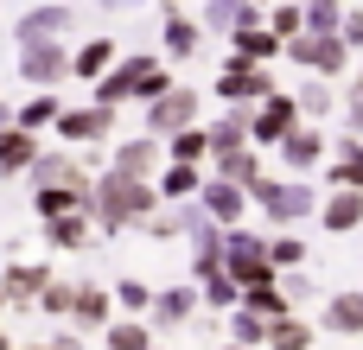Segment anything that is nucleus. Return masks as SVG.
Instances as JSON below:
<instances>
[{"mask_svg": "<svg viewBox=\"0 0 363 350\" xmlns=\"http://www.w3.org/2000/svg\"><path fill=\"white\" fill-rule=\"evenodd\" d=\"M160 166H166V140L160 134H128V140L108 147V172H121V179H153Z\"/></svg>", "mask_w": 363, "mask_h": 350, "instance_id": "f8f14e48", "label": "nucleus"}, {"mask_svg": "<svg viewBox=\"0 0 363 350\" xmlns=\"http://www.w3.org/2000/svg\"><path fill=\"white\" fill-rule=\"evenodd\" d=\"M51 350H83V344H77L70 332H57V338H51Z\"/></svg>", "mask_w": 363, "mask_h": 350, "instance_id": "8fccbe9b", "label": "nucleus"}, {"mask_svg": "<svg viewBox=\"0 0 363 350\" xmlns=\"http://www.w3.org/2000/svg\"><path fill=\"white\" fill-rule=\"evenodd\" d=\"M274 159L287 166V172H300V179H313L325 159H332V134L319 128V121H294L281 140H274Z\"/></svg>", "mask_w": 363, "mask_h": 350, "instance_id": "423d86ee", "label": "nucleus"}, {"mask_svg": "<svg viewBox=\"0 0 363 350\" xmlns=\"http://www.w3.org/2000/svg\"><path fill=\"white\" fill-rule=\"evenodd\" d=\"M255 6H274V0H255Z\"/></svg>", "mask_w": 363, "mask_h": 350, "instance_id": "13d9d810", "label": "nucleus"}, {"mask_svg": "<svg viewBox=\"0 0 363 350\" xmlns=\"http://www.w3.org/2000/svg\"><path fill=\"white\" fill-rule=\"evenodd\" d=\"M204 179H211L204 166H191V159H166V166L153 172V191H160V198H198Z\"/></svg>", "mask_w": 363, "mask_h": 350, "instance_id": "c85d7f7f", "label": "nucleus"}, {"mask_svg": "<svg viewBox=\"0 0 363 350\" xmlns=\"http://www.w3.org/2000/svg\"><path fill=\"white\" fill-rule=\"evenodd\" d=\"M313 287H319V281H313V274H300V268H287V281H281V293H287L294 306H306V300H313Z\"/></svg>", "mask_w": 363, "mask_h": 350, "instance_id": "de8ad7c7", "label": "nucleus"}, {"mask_svg": "<svg viewBox=\"0 0 363 350\" xmlns=\"http://www.w3.org/2000/svg\"><path fill=\"white\" fill-rule=\"evenodd\" d=\"M102 230H96V217H89V204L83 210H64V217H45V242L51 249H64V255H77V249H89Z\"/></svg>", "mask_w": 363, "mask_h": 350, "instance_id": "412c9836", "label": "nucleus"}, {"mask_svg": "<svg viewBox=\"0 0 363 350\" xmlns=\"http://www.w3.org/2000/svg\"><path fill=\"white\" fill-rule=\"evenodd\" d=\"M13 350H51V344H13Z\"/></svg>", "mask_w": 363, "mask_h": 350, "instance_id": "6e6d98bb", "label": "nucleus"}, {"mask_svg": "<svg viewBox=\"0 0 363 350\" xmlns=\"http://www.w3.org/2000/svg\"><path fill=\"white\" fill-rule=\"evenodd\" d=\"M32 185H89L96 172L77 159V147H45L38 159H32V172H26Z\"/></svg>", "mask_w": 363, "mask_h": 350, "instance_id": "a211bd4d", "label": "nucleus"}, {"mask_svg": "<svg viewBox=\"0 0 363 350\" xmlns=\"http://www.w3.org/2000/svg\"><path fill=\"white\" fill-rule=\"evenodd\" d=\"M198 210L230 230V223L249 217V185H236V179H204V185H198Z\"/></svg>", "mask_w": 363, "mask_h": 350, "instance_id": "2eb2a0df", "label": "nucleus"}, {"mask_svg": "<svg viewBox=\"0 0 363 350\" xmlns=\"http://www.w3.org/2000/svg\"><path fill=\"white\" fill-rule=\"evenodd\" d=\"M108 293H115V306H121V312H134V319H147V306H153V287H147L140 274H121Z\"/></svg>", "mask_w": 363, "mask_h": 350, "instance_id": "a19ab883", "label": "nucleus"}, {"mask_svg": "<svg viewBox=\"0 0 363 350\" xmlns=\"http://www.w3.org/2000/svg\"><path fill=\"white\" fill-rule=\"evenodd\" d=\"M217 350H249V344H230V338H223V344H217Z\"/></svg>", "mask_w": 363, "mask_h": 350, "instance_id": "5fc2aeb1", "label": "nucleus"}, {"mask_svg": "<svg viewBox=\"0 0 363 350\" xmlns=\"http://www.w3.org/2000/svg\"><path fill=\"white\" fill-rule=\"evenodd\" d=\"M147 350H160V338H153V344H147Z\"/></svg>", "mask_w": 363, "mask_h": 350, "instance_id": "bf43d9fd", "label": "nucleus"}, {"mask_svg": "<svg viewBox=\"0 0 363 350\" xmlns=\"http://www.w3.org/2000/svg\"><path fill=\"white\" fill-rule=\"evenodd\" d=\"M70 26H77L70 0H51V6H32V13H19V26H13V45H45V38H70Z\"/></svg>", "mask_w": 363, "mask_h": 350, "instance_id": "4468645a", "label": "nucleus"}, {"mask_svg": "<svg viewBox=\"0 0 363 350\" xmlns=\"http://www.w3.org/2000/svg\"><path fill=\"white\" fill-rule=\"evenodd\" d=\"M223 268H230V281H236V287L268 281V274H274V261H268V236H255V230L230 223V230H223Z\"/></svg>", "mask_w": 363, "mask_h": 350, "instance_id": "0eeeda50", "label": "nucleus"}, {"mask_svg": "<svg viewBox=\"0 0 363 350\" xmlns=\"http://www.w3.org/2000/svg\"><path fill=\"white\" fill-rule=\"evenodd\" d=\"M294 121H300V102H294V89H268L262 102H249V140H255L262 153H274V140H281Z\"/></svg>", "mask_w": 363, "mask_h": 350, "instance_id": "6e6552de", "label": "nucleus"}, {"mask_svg": "<svg viewBox=\"0 0 363 350\" xmlns=\"http://www.w3.org/2000/svg\"><path fill=\"white\" fill-rule=\"evenodd\" d=\"M0 312H6V293H0Z\"/></svg>", "mask_w": 363, "mask_h": 350, "instance_id": "4d7b16f0", "label": "nucleus"}, {"mask_svg": "<svg viewBox=\"0 0 363 350\" xmlns=\"http://www.w3.org/2000/svg\"><path fill=\"white\" fill-rule=\"evenodd\" d=\"M166 159H191V166H204L211 159V134L191 121V128H179V134H166Z\"/></svg>", "mask_w": 363, "mask_h": 350, "instance_id": "58836bf2", "label": "nucleus"}, {"mask_svg": "<svg viewBox=\"0 0 363 350\" xmlns=\"http://www.w3.org/2000/svg\"><path fill=\"white\" fill-rule=\"evenodd\" d=\"M19 77L32 89H57L70 77V45L64 38H45V45H19Z\"/></svg>", "mask_w": 363, "mask_h": 350, "instance_id": "9d476101", "label": "nucleus"}, {"mask_svg": "<svg viewBox=\"0 0 363 350\" xmlns=\"http://www.w3.org/2000/svg\"><path fill=\"white\" fill-rule=\"evenodd\" d=\"M294 102H300V121H319V128H325V115L338 108V96H332L325 77H306V83L294 89Z\"/></svg>", "mask_w": 363, "mask_h": 350, "instance_id": "c9c22d12", "label": "nucleus"}, {"mask_svg": "<svg viewBox=\"0 0 363 350\" xmlns=\"http://www.w3.org/2000/svg\"><path fill=\"white\" fill-rule=\"evenodd\" d=\"M313 217H319L325 236H351V230H363V191L357 185H325Z\"/></svg>", "mask_w": 363, "mask_h": 350, "instance_id": "ddd939ff", "label": "nucleus"}, {"mask_svg": "<svg viewBox=\"0 0 363 350\" xmlns=\"http://www.w3.org/2000/svg\"><path fill=\"white\" fill-rule=\"evenodd\" d=\"M230 51H236V57H255V64H274V57H281V38L268 32L262 6H255V13H249V19H242V26L230 32Z\"/></svg>", "mask_w": 363, "mask_h": 350, "instance_id": "393cba45", "label": "nucleus"}, {"mask_svg": "<svg viewBox=\"0 0 363 350\" xmlns=\"http://www.w3.org/2000/svg\"><path fill=\"white\" fill-rule=\"evenodd\" d=\"M204 172H211V179H236V185H255V179L268 172V153H262L255 140H242V147L211 153V159H204Z\"/></svg>", "mask_w": 363, "mask_h": 350, "instance_id": "6ab92c4d", "label": "nucleus"}, {"mask_svg": "<svg viewBox=\"0 0 363 350\" xmlns=\"http://www.w3.org/2000/svg\"><path fill=\"white\" fill-rule=\"evenodd\" d=\"M281 57L300 64L306 77H345V70H351V45H345L338 32H294V38L281 45Z\"/></svg>", "mask_w": 363, "mask_h": 350, "instance_id": "20e7f679", "label": "nucleus"}, {"mask_svg": "<svg viewBox=\"0 0 363 350\" xmlns=\"http://www.w3.org/2000/svg\"><path fill=\"white\" fill-rule=\"evenodd\" d=\"M198 217H204V210H198V198H160V204L140 217V230H147L153 242H179Z\"/></svg>", "mask_w": 363, "mask_h": 350, "instance_id": "dca6fc26", "label": "nucleus"}, {"mask_svg": "<svg viewBox=\"0 0 363 350\" xmlns=\"http://www.w3.org/2000/svg\"><path fill=\"white\" fill-rule=\"evenodd\" d=\"M153 338H160V332H153L147 319H134V312H128V319H108V325H102V350H147Z\"/></svg>", "mask_w": 363, "mask_h": 350, "instance_id": "72a5a7b5", "label": "nucleus"}, {"mask_svg": "<svg viewBox=\"0 0 363 350\" xmlns=\"http://www.w3.org/2000/svg\"><path fill=\"white\" fill-rule=\"evenodd\" d=\"M300 13H306V32H338L345 0H300Z\"/></svg>", "mask_w": 363, "mask_h": 350, "instance_id": "a18cd8bd", "label": "nucleus"}, {"mask_svg": "<svg viewBox=\"0 0 363 350\" xmlns=\"http://www.w3.org/2000/svg\"><path fill=\"white\" fill-rule=\"evenodd\" d=\"M345 134H363V64L351 70V83H345Z\"/></svg>", "mask_w": 363, "mask_h": 350, "instance_id": "49530a36", "label": "nucleus"}, {"mask_svg": "<svg viewBox=\"0 0 363 350\" xmlns=\"http://www.w3.org/2000/svg\"><path fill=\"white\" fill-rule=\"evenodd\" d=\"M223 332H230V344L268 350V319H262L255 306H230V312H223Z\"/></svg>", "mask_w": 363, "mask_h": 350, "instance_id": "473e14b6", "label": "nucleus"}, {"mask_svg": "<svg viewBox=\"0 0 363 350\" xmlns=\"http://www.w3.org/2000/svg\"><path fill=\"white\" fill-rule=\"evenodd\" d=\"M319 172H325V185H357L363 191V134H338L332 140V159Z\"/></svg>", "mask_w": 363, "mask_h": 350, "instance_id": "bb28decb", "label": "nucleus"}, {"mask_svg": "<svg viewBox=\"0 0 363 350\" xmlns=\"http://www.w3.org/2000/svg\"><path fill=\"white\" fill-rule=\"evenodd\" d=\"M115 57H121V51H115V38H108V32H96V38H83V45L70 51V77H77V83H96Z\"/></svg>", "mask_w": 363, "mask_h": 350, "instance_id": "cd10ccee", "label": "nucleus"}, {"mask_svg": "<svg viewBox=\"0 0 363 350\" xmlns=\"http://www.w3.org/2000/svg\"><path fill=\"white\" fill-rule=\"evenodd\" d=\"M204 134H211V153H223V147H242V140H249V102H223V115H217Z\"/></svg>", "mask_w": 363, "mask_h": 350, "instance_id": "2f4dec72", "label": "nucleus"}, {"mask_svg": "<svg viewBox=\"0 0 363 350\" xmlns=\"http://www.w3.org/2000/svg\"><path fill=\"white\" fill-rule=\"evenodd\" d=\"M57 115H64V102H57V89H32V96H26L19 108H13V121H19V128H32V134H38V128H51Z\"/></svg>", "mask_w": 363, "mask_h": 350, "instance_id": "e433bc0d", "label": "nucleus"}, {"mask_svg": "<svg viewBox=\"0 0 363 350\" xmlns=\"http://www.w3.org/2000/svg\"><path fill=\"white\" fill-rule=\"evenodd\" d=\"M102 6H108V13H128V6H140V0H102Z\"/></svg>", "mask_w": 363, "mask_h": 350, "instance_id": "3c124183", "label": "nucleus"}, {"mask_svg": "<svg viewBox=\"0 0 363 350\" xmlns=\"http://www.w3.org/2000/svg\"><path fill=\"white\" fill-rule=\"evenodd\" d=\"M268 261H274V274L306 268V242H300V236H287V230H274V236H268Z\"/></svg>", "mask_w": 363, "mask_h": 350, "instance_id": "79ce46f5", "label": "nucleus"}, {"mask_svg": "<svg viewBox=\"0 0 363 350\" xmlns=\"http://www.w3.org/2000/svg\"><path fill=\"white\" fill-rule=\"evenodd\" d=\"M338 38H345L351 51H363V6H357V13L345 6V19H338Z\"/></svg>", "mask_w": 363, "mask_h": 350, "instance_id": "09e8293b", "label": "nucleus"}, {"mask_svg": "<svg viewBox=\"0 0 363 350\" xmlns=\"http://www.w3.org/2000/svg\"><path fill=\"white\" fill-rule=\"evenodd\" d=\"M6 121H13V108H6V102H0V128H6Z\"/></svg>", "mask_w": 363, "mask_h": 350, "instance_id": "864d4df0", "label": "nucleus"}, {"mask_svg": "<svg viewBox=\"0 0 363 350\" xmlns=\"http://www.w3.org/2000/svg\"><path fill=\"white\" fill-rule=\"evenodd\" d=\"M313 344H319V325H306L300 312L268 319V350H313Z\"/></svg>", "mask_w": 363, "mask_h": 350, "instance_id": "7c9ffc66", "label": "nucleus"}, {"mask_svg": "<svg viewBox=\"0 0 363 350\" xmlns=\"http://www.w3.org/2000/svg\"><path fill=\"white\" fill-rule=\"evenodd\" d=\"M166 6H179V0H166Z\"/></svg>", "mask_w": 363, "mask_h": 350, "instance_id": "052dcab7", "label": "nucleus"}, {"mask_svg": "<svg viewBox=\"0 0 363 350\" xmlns=\"http://www.w3.org/2000/svg\"><path fill=\"white\" fill-rule=\"evenodd\" d=\"M70 300H77V281H45V293H38V312H51V319H70Z\"/></svg>", "mask_w": 363, "mask_h": 350, "instance_id": "c03bdc74", "label": "nucleus"}, {"mask_svg": "<svg viewBox=\"0 0 363 350\" xmlns=\"http://www.w3.org/2000/svg\"><path fill=\"white\" fill-rule=\"evenodd\" d=\"M198 108H204V96H198L191 83H172L166 96H153V102H147V134H160V140H166V134L191 128V121H198Z\"/></svg>", "mask_w": 363, "mask_h": 350, "instance_id": "1a4fd4ad", "label": "nucleus"}, {"mask_svg": "<svg viewBox=\"0 0 363 350\" xmlns=\"http://www.w3.org/2000/svg\"><path fill=\"white\" fill-rule=\"evenodd\" d=\"M83 204H89V185H32L38 223H45V217H64V210H83Z\"/></svg>", "mask_w": 363, "mask_h": 350, "instance_id": "c756f323", "label": "nucleus"}, {"mask_svg": "<svg viewBox=\"0 0 363 350\" xmlns=\"http://www.w3.org/2000/svg\"><path fill=\"white\" fill-rule=\"evenodd\" d=\"M242 306H255L262 319H281V312H294V300L281 293V274H268V281H249V287H242Z\"/></svg>", "mask_w": 363, "mask_h": 350, "instance_id": "4c0bfd02", "label": "nucleus"}, {"mask_svg": "<svg viewBox=\"0 0 363 350\" xmlns=\"http://www.w3.org/2000/svg\"><path fill=\"white\" fill-rule=\"evenodd\" d=\"M51 128H57V140H64V147H102V140L115 134V108L83 102V108H64Z\"/></svg>", "mask_w": 363, "mask_h": 350, "instance_id": "9b49d317", "label": "nucleus"}, {"mask_svg": "<svg viewBox=\"0 0 363 350\" xmlns=\"http://www.w3.org/2000/svg\"><path fill=\"white\" fill-rule=\"evenodd\" d=\"M160 204V191H153V179H121V172H96L89 179V217H96V230L102 236H121V230H140V217Z\"/></svg>", "mask_w": 363, "mask_h": 350, "instance_id": "f257e3e1", "label": "nucleus"}, {"mask_svg": "<svg viewBox=\"0 0 363 350\" xmlns=\"http://www.w3.org/2000/svg\"><path fill=\"white\" fill-rule=\"evenodd\" d=\"M198 287V306H211V312H230V306H242V287L230 281V268L223 274H211V281H191Z\"/></svg>", "mask_w": 363, "mask_h": 350, "instance_id": "ea45409f", "label": "nucleus"}, {"mask_svg": "<svg viewBox=\"0 0 363 350\" xmlns=\"http://www.w3.org/2000/svg\"><path fill=\"white\" fill-rule=\"evenodd\" d=\"M262 19H268V32H274L281 45H287L294 32H306V13H300V0H274V6H268Z\"/></svg>", "mask_w": 363, "mask_h": 350, "instance_id": "37998d69", "label": "nucleus"}, {"mask_svg": "<svg viewBox=\"0 0 363 350\" xmlns=\"http://www.w3.org/2000/svg\"><path fill=\"white\" fill-rule=\"evenodd\" d=\"M0 350H13V332H6V325H0Z\"/></svg>", "mask_w": 363, "mask_h": 350, "instance_id": "603ef678", "label": "nucleus"}, {"mask_svg": "<svg viewBox=\"0 0 363 350\" xmlns=\"http://www.w3.org/2000/svg\"><path fill=\"white\" fill-rule=\"evenodd\" d=\"M319 332H332V338H363V287H345V293L325 300Z\"/></svg>", "mask_w": 363, "mask_h": 350, "instance_id": "b1692460", "label": "nucleus"}, {"mask_svg": "<svg viewBox=\"0 0 363 350\" xmlns=\"http://www.w3.org/2000/svg\"><path fill=\"white\" fill-rule=\"evenodd\" d=\"M249 210H262L268 217V230H294V223H306L313 210H319V185L313 179H300V172H287V179H255L249 185Z\"/></svg>", "mask_w": 363, "mask_h": 350, "instance_id": "7ed1b4c3", "label": "nucleus"}, {"mask_svg": "<svg viewBox=\"0 0 363 350\" xmlns=\"http://www.w3.org/2000/svg\"><path fill=\"white\" fill-rule=\"evenodd\" d=\"M198 51H204V26H198L191 13L166 6V26H160V57H166V64H185V57H198Z\"/></svg>", "mask_w": 363, "mask_h": 350, "instance_id": "f3484780", "label": "nucleus"}, {"mask_svg": "<svg viewBox=\"0 0 363 350\" xmlns=\"http://www.w3.org/2000/svg\"><path fill=\"white\" fill-rule=\"evenodd\" d=\"M268 89H281L274 83V64H255V57H236V51L217 64V83H211L217 102H262Z\"/></svg>", "mask_w": 363, "mask_h": 350, "instance_id": "39448f33", "label": "nucleus"}, {"mask_svg": "<svg viewBox=\"0 0 363 350\" xmlns=\"http://www.w3.org/2000/svg\"><path fill=\"white\" fill-rule=\"evenodd\" d=\"M115 319V293L102 281H77V300H70V325L77 332H102Z\"/></svg>", "mask_w": 363, "mask_h": 350, "instance_id": "5701e85b", "label": "nucleus"}, {"mask_svg": "<svg viewBox=\"0 0 363 350\" xmlns=\"http://www.w3.org/2000/svg\"><path fill=\"white\" fill-rule=\"evenodd\" d=\"M249 13H255V0H204L198 26H204V32H217V38H230V32H236Z\"/></svg>", "mask_w": 363, "mask_h": 350, "instance_id": "f704fd0d", "label": "nucleus"}, {"mask_svg": "<svg viewBox=\"0 0 363 350\" xmlns=\"http://www.w3.org/2000/svg\"><path fill=\"white\" fill-rule=\"evenodd\" d=\"M45 281H51V268H45V261H13V268L0 274V293H6V306H13V312H26V306H38Z\"/></svg>", "mask_w": 363, "mask_h": 350, "instance_id": "4be33fe9", "label": "nucleus"}, {"mask_svg": "<svg viewBox=\"0 0 363 350\" xmlns=\"http://www.w3.org/2000/svg\"><path fill=\"white\" fill-rule=\"evenodd\" d=\"M45 153V140L32 134V128H19V121H6L0 128V179H13V172H32V159Z\"/></svg>", "mask_w": 363, "mask_h": 350, "instance_id": "a878e982", "label": "nucleus"}, {"mask_svg": "<svg viewBox=\"0 0 363 350\" xmlns=\"http://www.w3.org/2000/svg\"><path fill=\"white\" fill-rule=\"evenodd\" d=\"M179 77L166 70V57L160 51H134V57H115L89 89H96V102L102 108H121V102H153V96H166Z\"/></svg>", "mask_w": 363, "mask_h": 350, "instance_id": "f03ea898", "label": "nucleus"}, {"mask_svg": "<svg viewBox=\"0 0 363 350\" xmlns=\"http://www.w3.org/2000/svg\"><path fill=\"white\" fill-rule=\"evenodd\" d=\"M198 312V287L191 281H172V287H153V306H147V325L153 332H172Z\"/></svg>", "mask_w": 363, "mask_h": 350, "instance_id": "aec40b11", "label": "nucleus"}]
</instances>
